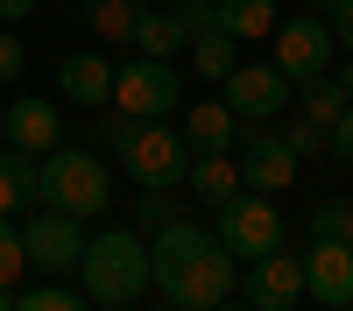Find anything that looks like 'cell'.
<instances>
[{"instance_id": "6da1fadb", "label": "cell", "mask_w": 353, "mask_h": 311, "mask_svg": "<svg viewBox=\"0 0 353 311\" xmlns=\"http://www.w3.org/2000/svg\"><path fill=\"white\" fill-rule=\"evenodd\" d=\"M149 283H156V290H163L176 311H212L219 297H233L241 262L219 248L212 226L163 219V226H156V248H149Z\"/></svg>"}, {"instance_id": "7a4b0ae2", "label": "cell", "mask_w": 353, "mask_h": 311, "mask_svg": "<svg viewBox=\"0 0 353 311\" xmlns=\"http://www.w3.org/2000/svg\"><path fill=\"white\" fill-rule=\"evenodd\" d=\"M85 297H99V311H121L149 290V234H128V226H106V234H85L78 254Z\"/></svg>"}, {"instance_id": "3957f363", "label": "cell", "mask_w": 353, "mask_h": 311, "mask_svg": "<svg viewBox=\"0 0 353 311\" xmlns=\"http://www.w3.org/2000/svg\"><path fill=\"white\" fill-rule=\"evenodd\" d=\"M36 191H43V205H50V212L92 219V212H106V163L57 141V149L43 156V170H36Z\"/></svg>"}, {"instance_id": "277c9868", "label": "cell", "mask_w": 353, "mask_h": 311, "mask_svg": "<svg viewBox=\"0 0 353 311\" xmlns=\"http://www.w3.org/2000/svg\"><path fill=\"white\" fill-rule=\"evenodd\" d=\"M113 113L128 121H170L184 106V71H170L163 57H134V64H113Z\"/></svg>"}, {"instance_id": "5b68a950", "label": "cell", "mask_w": 353, "mask_h": 311, "mask_svg": "<svg viewBox=\"0 0 353 311\" xmlns=\"http://www.w3.org/2000/svg\"><path fill=\"white\" fill-rule=\"evenodd\" d=\"M121 163H128V177L141 191H170V184H184V170H191V149H184V134L163 128V121H134L128 141H121Z\"/></svg>"}, {"instance_id": "8992f818", "label": "cell", "mask_w": 353, "mask_h": 311, "mask_svg": "<svg viewBox=\"0 0 353 311\" xmlns=\"http://www.w3.org/2000/svg\"><path fill=\"white\" fill-rule=\"evenodd\" d=\"M219 248L233 254V262H254V254H269L283 248V212H276V198L269 191H233L226 205H219Z\"/></svg>"}, {"instance_id": "52a82bcc", "label": "cell", "mask_w": 353, "mask_h": 311, "mask_svg": "<svg viewBox=\"0 0 353 311\" xmlns=\"http://www.w3.org/2000/svg\"><path fill=\"white\" fill-rule=\"evenodd\" d=\"M269 43H276V57H269V64H276L290 85L325 78V71H332V57H339L332 21H325V14H290V21H276V28H269Z\"/></svg>"}, {"instance_id": "ba28073f", "label": "cell", "mask_w": 353, "mask_h": 311, "mask_svg": "<svg viewBox=\"0 0 353 311\" xmlns=\"http://www.w3.org/2000/svg\"><path fill=\"white\" fill-rule=\"evenodd\" d=\"M233 149H241V156H233V170H241V191H290V184H297V156H290V141L269 128V121H254V128H241V134H233Z\"/></svg>"}, {"instance_id": "9c48e42d", "label": "cell", "mask_w": 353, "mask_h": 311, "mask_svg": "<svg viewBox=\"0 0 353 311\" xmlns=\"http://www.w3.org/2000/svg\"><path fill=\"white\" fill-rule=\"evenodd\" d=\"M290 92H297V85H290L276 64H233V71L219 78V99H226V113H233L241 128L276 121V113L290 106Z\"/></svg>"}, {"instance_id": "30bf717a", "label": "cell", "mask_w": 353, "mask_h": 311, "mask_svg": "<svg viewBox=\"0 0 353 311\" xmlns=\"http://www.w3.org/2000/svg\"><path fill=\"white\" fill-rule=\"evenodd\" d=\"M21 254H28V269H43V276H71L78 254H85V219L36 205V219L21 226Z\"/></svg>"}, {"instance_id": "8fae6325", "label": "cell", "mask_w": 353, "mask_h": 311, "mask_svg": "<svg viewBox=\"0 0 353 311\" xmlns=\"http://www.w3.org/2000/svg\"><path fill=\"white\" fill-rule=\"evenodd\" d=\"M297 297H304V262L290 248H269V254L248 262V283H241V304L248 311H290Z\"/></svg>"}, {"instance_id": "7c38bea8", "label": "cell", "mask_w": 353, "mask_h": 311, "mask_svg": "<svg viewBox=\"0 0 353 311\" xmlns=\"http://www.w3.org/2000/svg\"><path fill=\"white\" fill-rule=\"evenodd\" d=\"M304 297H318V304H353V248L346 241H311L304 254Z\"/></svg>"}, {"instance_id": "4fadbf2b", "label": "cell", "mask_w": 353, "mask_h": 311, "mask_svg": "<svg viewBox=\"0 0 353 311\" xmlns=\"http://www.w3.org/2000/svg\"><path fill=\"white\" fill-rule=\"evenodd\" d=\"M57 141H64V121H57L50 99H14V106H8V149H21V156H50Z\"/></svg>"}, {"instance_id": "5bb4252c", "label": "cell", "mask_w": 353, "mask_h": 311, "mask_svg": "<svg viewBox=\"0 0 353 311\" xmlns=\"http://www.w3.org/2000/svg\"><path fill=\"white\" fill-rule=\"evenodd\" d=\"M57 92L99 113V106L113 99V64H106L99 50H78V57H64V64H57Z\"/></svg>"}, {"instance_id": "9a60e30c", "label": "cell", "mask_w": 353, "mask_h": 311, "mask_svg": "<svg viewBox=\"0 0 353 311\" xmlns=\"http://www.w3.org/2000/svg\"><path fill=\"white\" fill-rule=\"evenodd\" d=\"M176 134H184L191 156H226L233 134H241V121L226 113V99H198V106L184 113V128H176Z\"/></svg>"}, {"instance_id": "2e32d148", "label": "cell", "mask_w": 353, "mask_h": 311, "mask_svg": "<svg viewBox=\"0 0 353 311\" xmlns=\"http://www.w3.org/2000/svg\"><path fill=\"white\" fill-rule=\"evenodd\" d=\"M128 43H134L141 57H163V64H170L191 36H184V21H176V8H156V0H149V8L134 14V36H128Z\"/></svg>"}, {"instance_id": "e0dca14e", "label": "cell", "mask_w": 353, "mask_h": 311, "mask_svg": "<svg viewBox=\"0 0 353 311\" xmlns=\"http://www.w3.org/2000/svg\"><path fill=\"white\" fill-rule=\"evenodd\" d=\"M36 170H43V156H21V149H0V212H21V205H43V191H36Z\"/></svg>"}, {"instance_id": "ac0fdd59", "label": "cell", "mask_w": 353, "mask_h": 311, "mask_svg": "<svg viewBox=\"0 0 353 311\" xmlns=\"http://www.w3.org/2000/svg\"><path fill=\"white\" fill-rule=\"evenodd\" d=\"M212 21L226 28L233 43H254L276 28V0H212Z\"/></svg>"}, {"instance_id": "d6986e66", "label": "cell", "mask_w": 353, "mask_h": 311, "mask_svg": "<svg viewBox=\"0 0 353 311\" xmlns=\"http://www.w3.org/2000/svg\"><path fill=\"white\" fill-rule=\"evenodd\" d=\"M184 184H191V191L205 198V205L219 212L226 198L241 191V170H233V156H191V170H184Z\"/></svg>"}, {"instance_id": "ffe728a7", "label": "cell", "mask_w": 353, "mask_h": 311, "mask_svg": "<svg viewBox=\"0 0 353 311\" xmlns=\"http://www.w3.org/2000/svg\"><path fill=\"white\" fill-rule=\"evenodd\" d=\"M184 50H191V71H198V78H226L233 64H241V43H233L219 21H212V28H198Z\"/></svg>"}, {"instance_id": "44dd1931", "label": "cell", "mask_w": 353, "mask_h": 311, "mask_svg": "<svg viewBox=\"0 0 353 311\" xmlns=\"http://www.w3.org/2000/svg\"><path fill=\"white\" fill-rule=\"evenodd\" d=\"M141 8H149V0H85V21H92V36H99V43H128Z\"/></svg>"}, {"instance_id": "7402d4cb", "label": "cell", "mask_w": 353, "mask_h": 311, "mask_svg": "<svg viewBox=\"0 0 353 311\" xmlns=\"http://www.w3.org/2000/svg\"><path fill=\"white\" fill-rule=\"evenodd\" d=\"M297 92H304V121H318V128H332L339 113L353 106V99L339 92V78H332V71H325V78H311V85H297Z\"/></svg>"}, {"instance_id": "603a6c76", "label": "cell", "mask_w": 353, "mask_h": 311, "mask_svg": "<svg viewBox=\"0 0 353 311\" xmlns=\"http://www.w3.org/2000/svg\"><path fill=\"white\" fill-rule=\"evenodd\" d=\"M14 311H92V297L64 283H36V290H14Z\"/></svg>"}, {"instance_id": "cb8c5ba5", "label": "cell", "mask_w": 353, "mask_h": 311, "mask_svg": "<svg viewBox=\"0 0 353 311\" xmlns=\"http://www.w3.org/2000/svg\"><path fill=\"white\" fill-rule=\"evenodd\" d=\"M346 226H353V198H325L311 212V241H346Z\"/></svg>"}, {"instance_id": "d4e9b609", "label": "cell", "mask_w": 353, "mask_h": 311, "mask_svg": "<svg viewBox=\"0 0 353 311\" xmlns=\"http://www.w3.org/2000/svg\"><path fill=\"white\" fill-rule=\"evenodd\" d=\"M28 276V254H21V226H8V212H0V283H14Z\"/></svg>"}, {"instance_id": "484cf974", "label": "cell", "mask_w": 353, "mask_h": 311, "mask_svg": "<svg viewBox=\"0 0 353 311\" xmlns=\"http://www.w3.org/2000/svg\"><path fill=\"white\" fill-rule=\"evenodd\" d=\"M276 134L290 141V156H297V163H304V156H325V128H318V121H290V128H276Z\"/></svg>"}, {"instance_id": "4316f807", "label": "cell", "mask_w": 353, "mask_h": 311, "mask_svg": "<svg viewBox=\"0 0 353 311\" xmlns=\"http://www.w3.org/2000/svg\"><path fill=\"white\" fill-rule=\"evenodd\" d=\"M21 64H28L21 36H14V28H0V85H8V78H21Z\"/></svg>"}, {"instance_id": "83f0119b", "label": "cell", "mask_w": 353, "mask_h": 311, "mask_svg": "<svg viewBox=\"0 0 353 311\" xmlns=\"http://www.w3.org/2000/svg\"><path fill=\"white\" fill-rule=\"evenodd\" d=\"M325 149H332L339 163H353V106H346V113H339V121L325 128Z\"/></svg>"}, {"instance_id": "f1b7e54d", "label": "cell", "mask_w": 353, "mask_h": 311, "mask_svg": "<svg viewBox=\"0 0 353 311\" xmlns=\"http://www.w3.org/2000/svg\"><path fill=\"white\" fill-rule=\"evenodd\" d=\"M176 21H184V36H198V28H212V0H170Z\"/></svg>"}, {"instance_id": "f546056e", "label": "cell", "mask_w": 353, "mask_h": 311, "mask_svg": "<svg viewBox=\"0 0 353 311\" xmlns=\"http://www.w3.org/2000/svg\"><path fill=\"white\" fill-rule=\"evenodd\" d=\"M170 219V198L163 191H141V226H163Z\"/></svg>"}, {"instance_id": "4dcf8cb0", "label": "cell", "mask_w": 353, "mask_h": 311, "mask_svg": "<svg viewBox=\"0 0 353 311\" xmlns=\"http://www.w3.org/2000/svg\"><path fill=\"white\" fill-rule=\"evenodd\" d=\"M332 43L353 50V0H339V8H332Z\"/></svg>"}, {"instance_id": "1f68e13d", "label": "cell", "mask_w": 353, "mask_h": 311, "mask_svg": "<svg viewBox=\"0 0 353 311\" xmlns=\"http://www.w3.org/2000/svg\"><path fill=\"white\" fill-rule=\"evenodd\" d=\"M36 14V0H0V21H28Z\"/></svg>"}, {"instance_id": "d6a6232c", "label": "cell", "mask_w": 353, "mask_h": 311, "mask_svg": "<svg viewBox=\"0 0 353 311\" xmlns=\"http://www.w3.org/2000/svg\"><path fill=\"white\" fill-rule=\"evenodd\" d=\"M332 78H339V92H346V99H353V64H346V71H332Z\"/></svg>"}, {"instance_id": "836d02e7", "label": "cell", "mask_w": 353, "mask_h": 311, "mask_svg": "<svg viewBox=\"0 0 353 311\" xmlns=\"http://www.w3.org/2000/svg\"><path fill=\"white\" fill-rule=\"evenodd\" d=\"M212 311H248V304H241V297H219V304H212Z\"/></svg>"}, {"instance_id": "e575fe53", "label": "cell", "mask_w": 353, "mask_h": 311, "mask_svg": "<svg viewBox=\"0 0 353 311\" xmlns=\"http://www.w3.org/2000/svg\"><path fill=\"white\" fill-rule=\"evenodd\" d=\"M332 8H339V0H311V14H332Z\"/></svg>"}, {"instance_id": "d590c367", "label": "cell", "mask_w": 353, "mask_h": 311, "mask_svg": "<svg viewBox=\"0 0 353 311\" xmlns=\"http://www.w3.org/2000/svg\"><path fill=\"white\" fill-rule=\"evenodd\" d=\"M0 311H14V290H8V283H0Z\"/></svg>"}, {"instance_id": "8d00e7d4", "label": "cell", "mask_w": 353, "mask_h": 311, "mask_svg": "<svg viewBox=\"0 0 353 311\" xmlns=\"http://www.w3.org/2000/svg\"><path fill=\"white\" fill-rule=\"evenodd\" d=\"M0 149H8V106H0Z\"/></svg>"}, {"instance_id": "74e56055", "label": "cell", "mask_w": 353, "mask_h": 311, "mask_svg": "<svg viewBox=\"0 0 353 311\" xmlns=\"http://www.w3.org/2000/svg\"><path fill=\"white\" fill-rule=\"evenodd\" d=\"M346 248H353V226H346Z\"/></svg>"}, {"instance_id": "f35d334b", "label": "cell", "mask_w": 353, "mask_h": 311, "mask_svg": "<svg viewBox=\"0 0 353 311\" xmlns=\"http://www.w3.org/2000/svg\"><path fill=\"white\" fill-rule=\"evenodd\" d=\"M156 8H170V0H156Z\"/></svg>"}, {"instance_id": "ab89813d", "label": "cell", "mask_w": 353, "mask_h": 311, "mask_svg": "<svg viewBox=\"0 0 353 311\" xmlns=\"http://www.w3.org/2000/svg\"><path fill=\"white\" fill-rule=\"evenodd\" d=\"M163 311H176V304H163Z\"/></svg>"}]
</instances>
